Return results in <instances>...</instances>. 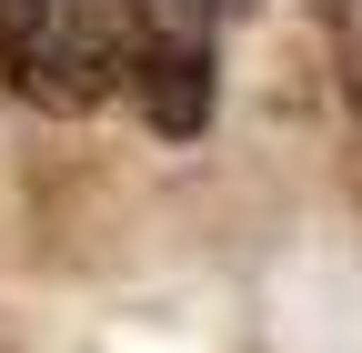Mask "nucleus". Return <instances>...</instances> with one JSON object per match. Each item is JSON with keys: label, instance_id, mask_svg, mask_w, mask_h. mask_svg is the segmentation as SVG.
Segmentation results:
<instances>
[{"label": "nucleus", "instance_id": "f257e3e1", "mask_svg": "<svg viewBox=\"0 0 362 353\" xmlns=\"http://www.w3.org/2000/svg\"><path fill=\"white\" fill-rule=\"evenodd\" d=\"M131 0H0V81L30 111H90L131 81Z\"/></svg>", "mask_w": 362, "mask_h": 353}, {"label": "nucleus", "instance_id": "f03ea898", "mask_svg": "<svg viewBox=\"0 0 362 353\" xmlns=\"http://www.w3.org/2000/svg\"><path fill=\"white\" fill-rule=\"evenodd\" d=\"M131 101H141L151 131L192 142V131L211 121V40L192 21H141L131 30Z\"/></svg>", "mask_w": 362, "mask_h": 353}]
</instances>
